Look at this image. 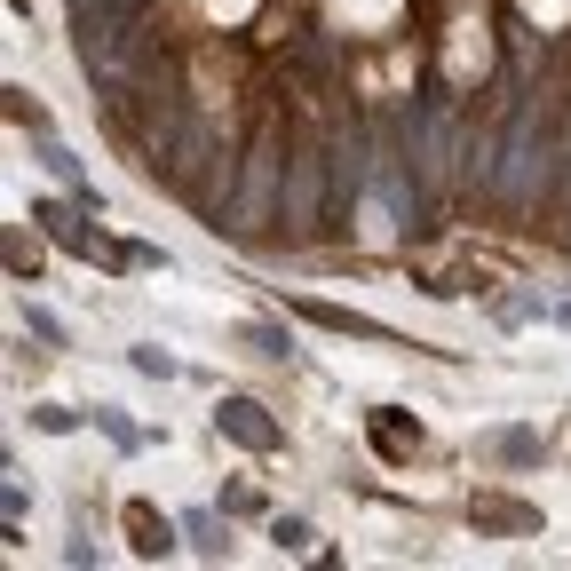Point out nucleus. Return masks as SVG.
<instances>
[{"mask_svg": "<svg viewBox=\"0 0 571 571\" xmlns=\"http://www.w3.org/2000/svg\"><path fill=\"white\" fill-rule=\"evenodd\" d=\"M215 429H223V437H238V445H254V453H278V445H286V437L262 421V405H246V397H223Z\"/></svg>", "mask_w": 571, "mask_h": 571, "instance_id": "obj_1", "label": "nucleus"}, {"mask_svg": "<svg viewBox=\"0 0 571 571\" xmlns=\"http://www.w3.org/2000/svg\"><path fill=\"white\" fill-rule=\"evenodd\" d=\"M127 532H135V556H167V548H175V532H167L151 508H127Z\"/></svg>", "mask_w": 571, "mask_h": 571, "instance_id": "obj_2", "label": "nucleus"}, {"mask_svg": "<svg viewBox=\"0 0 571 571\" xmlns=\"http://www.w3.org/2000/svg\"><path fill=\"white\" fill-rule=\"evenodd\" d=\"M302 318H318L326 334H365V342H381V326H373V318H357V310H326V302H302Z\"/></svg>", "mask_w": 571, "mask_h": 571, "instance_id": "obj_3", "label": "nucleus"}, {"mask_svg": "<svg viewBox=\"0 0 571 571\" xmlns=\"http://www.w3.org/2000/svg\"><path fill=\"white\" fill-rule=\"evenodd\" d=\"M476 524H516V532H532V508H508V500H476Z\"/></svg>", "mask_w": 571, "mask_h": 571, "instance_id": "obj_4", "label": "nucleus"}, {"mask_svg": "<svg viewBox=\"0 0 571 571\" xmlns=\"http://www.w3.org/2000/svg\"><path fill=\"white\" fill-rule=\"evenodd\" d=\"M270 540H278V548H302V540H310V524H302V516H278V524H270Z\"/></svg>", "mask_w": 571, "mask_h": 571, "instance_id": "obj_5", "label": "nucleus"}, {"mask_svg": "<svg viewBox=\"0 0 571 571\" xmlns=\"http://www.w3.org/2000/svg\"><path fill=\"white\" fill-rule=\"evenodd\" d=\"M135 373H159V381H167V373H175V357H167V349H135Z\"/></svg>", "mask_w": 571, "mask_h": 571, "instance_id": "obj_6", "label": "nucleus"}]
</instances>
